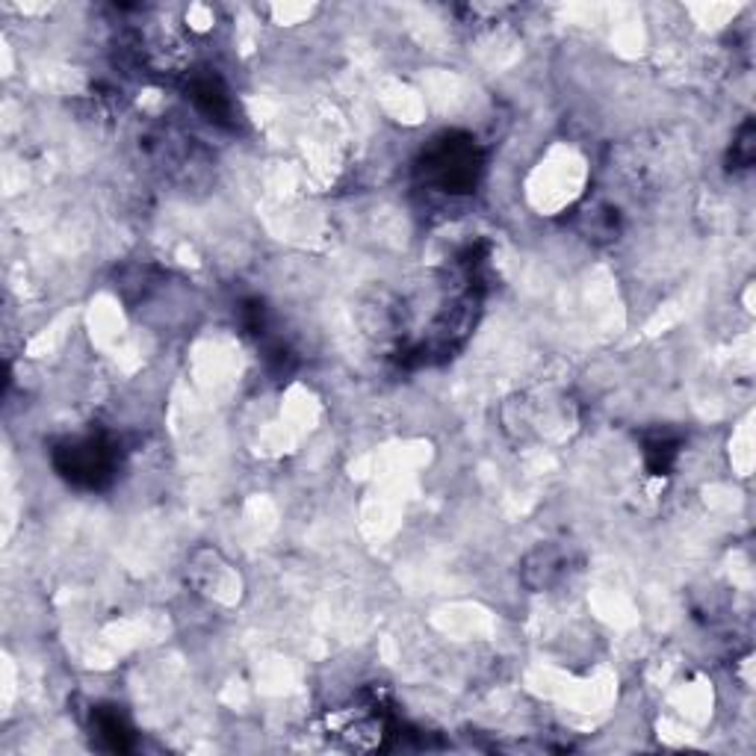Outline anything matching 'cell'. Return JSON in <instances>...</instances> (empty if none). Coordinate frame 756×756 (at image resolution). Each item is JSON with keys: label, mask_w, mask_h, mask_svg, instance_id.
<instances>
[{"label": "cell", "mask_w": 756, "mask_h": 756, "mask_svg": "<svg viewBox=\"0 0 756 756\" xmlns=\"http://www.w3.org/2000/svg\"><path fill=\"white\" fill-rule=\"evenodd\" d=\"M189 99H193V104L210 122L228 125V118H231V99H228V90L216 77H196L193 86H189Z\"/></svg>", "instance_id": "cell-4"}, {"label": "cell", "mask_w": 756, "mask_h": 756, "mask_svg": "<svg viewBox=\"0 0 756 756\" xmlns=\"http://www.w3.org/2000/svg\"><path fill=\"white\" fill-rule=\"evenodd\" d=\"M570 573V552L565 547H552V543H541L538 550L529 552V559L524 565L526 586L532 588H552L559 586L561 579Z\"/></svg>", "instance_id": "cell-3"}, {"label": "cell", "mask_w": 756, "mask_h": 756, "mask_svg": "<svg viewBox=\"0 0 756 756\" xmlns=\"http://www.w3.org/2000/svg\"><path fill=\"white\" fill-rule=\"evenodd\" d=\"M426 178L435 184L441 193H470L476 187L481 172V157L476 152V145L462 136H449L444 143H437L432 152L426 154L423 163Z\"/></svg>", "instance_id": "cell-1"}, {"label": "cell", "mask_w": 756, "mask_h": 756, "mask_svg": "<svg viewBox=\"0 0 756 756\" xmlns=\"http://www.w3.org/2000/svg\"><path fill=\"white\" fill-rule=\"evenodd\" d=\"M95 729L113 750H127L131 747V729L125 727V721L118 718V712H99L95 715Z\"/></svg>", "instance_id": "cell-5"}, {"label": "cell", "mask_w": 756, "mask_h": 756, "mask_svg": "<svg viewBox=\"0 0 756 756\" xmlns=\"http://www.w3.org/2000/svg\"><path fill=\"white\" fill-rule=\"evenodd\" d=\"M750 160H754V125H745L733 143V163H736V169H747Z\"/></svg>", "instance_id": "cell-6"}, {"label": "cell", "mask_w": 756, "mask_h": 756, "mask_svg": "<svg viewBox=\"0 0 756 756\" xmlns=\"http://www.w3.org/2000/svg\"><path fill=\"white\" fill-rule=\"evenodd\" d=\"M56 467H60L63 476L77 481V485L95 488V485H101V481L110 476V470H113V455H110L107 444H101L95 437H86V441L65 444L63 449L56 453Z\"/></svg>", "instance_id": "cell-2"}]
</instances>
